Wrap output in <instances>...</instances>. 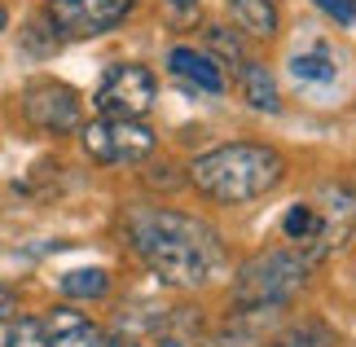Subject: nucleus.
Here are the masks:
<instances>
[{
    "instance_id": "1",
    "label": "nucleus",
    "mask_w": 356,
    "mask_h": 347,
    "mask_svg": "<svg viewBox=\"0 0 356 347\" xmlns=\"http://www.w3.org/2000/svg\"><path fill=\"white\" fill-rule=\"evenodd\" d=\"M132 251L172 290H198L225 268V246L211 225L172 207H132L123 220Z\"/></svg>"
},
{
    "instance_id": "2",
    "label": "nucleus",
    "mask_w": 356,
    "mask_h": 347,
    "mask_svg": "<svg viewBox=\"0 0 356 347\" xmlns=\"http://www.w3.org/2000/svg\"><path fill=\"white\" fill-rule=\"evenodd\" d=\"M282 176H286V159L255 141L216 145L189 163V185L220 207H242L264 198L268 189L282 185Z\"/></svg>"
},
{
    "instance_id": "3",
    "label": "nucleus",
    "mask_w": 356,
    "mask_h": 347,
    "mask_svg": "<svg viewBox=\"0 0 356 347\" xmlns=\"http://www.w3.org/2000/svg\"><path fill=\"white\" fill-rule=\"evenodd\" d=\"M312 259L304 251H259L234 277V303L242 312H268L295 303V295L308 282Z\"/></svg>"
},
{
    "instance_id": "4",
    "label": "nucleus",
    "mask_w": 356,
    "mask_h": 347,
    "mask_svg": "<svg viewBox=\"0 0 356 347\" xmlns=\"http://www.w3.org/2000/svg\"><path fill=\"white\" fill-rule=\"evenodd\" d=\"M84 136V154L92 163H102V168H132V163H141L154 154V132L145 128L141 119H92L79 128Z\"/></svg>"
},
{
    "instance_id": "5",
    "label": "nucleus",
    "mask_w": 356,
    "mask_h": 347,
    "mask_svg": "<svg viewBox=\"0 0 356 347\" xmlns=\"http://www.w3.org/2000/svg\"><path fill=\"white\" fill-rule=\"evenodd\" d=\"M22 115L35 132L49 136H71L84 128V106H79V92L62 79H35L22 92Z\"/></svg>"
},
{
    "instance_id": "6",
    "label": "nucleus",
    "mask_w": 356,
    "mask_h": 347,
    "mask_svg": "<svg viewBox=\"0 0 356 347\" xmlns=\"http://www.w3.org/2000/svg\"><path fill=\"white\" fill-rule=\"evenodd\" d=\"M154 97H159V84H154V71L141 62H119L111 66V71L102 75V84H97V110L102 115H111V119H141L149 106H154Z\"/></svg>"
},
{
    "instance_id": "7",
    "label": "nucleus",
    "mask_w": 356,
    "mask_h": 347,
    "mask_svg": "<svg viewBox=\"0 0 356 347\" xmlns=\"http://www.w3.org/2000/svg\"><path fill=\"white\" fill-rule=\"evenodd\" d=\"M136 0H49V26L58 40H88L119 26Z\"/></svg>"
},
{
    "instance_id": "8",
    "label": "nucleus",
    "mask_w": 356,
    "mask_h": 347,
    "mask_svg": "<svg viewBox=\"0 0 356 347\" xmlns=\"http://www.w3.org/2000/svg\"><path fill=\"white\" fill-rule=\"evenodd\" d=\"M40 325H44L49 347H106L102 325H92L79 308H49Z\"/></svg>"
},
{
    "instance_id": "9",
    "label": "nucleus",
    "mask_w": 356,
    "mask_h": 347,
    "mask_svg": "<svg viewBox=\"0 0 356 347\" xmlns=\"http://www.w3.org/2000/svg\"><path fill=\"white\" fill-rule=\"evenodd\" d=\"M168 71L176 79H185L189 88H202V92H225V75H220V62L202 49H172L168 53Z\"/></svg>"
},
{
    "instance_id": "10",
    "label": "nucleus",
    "mask_w": 356,
    "mask_h": 347,
    "mask_svg": "<svg viewBox=\"0 0 356 347\" xmlns=\"http://www.w3.org/2000/svg\"><path fill=\"white\" fill-rule=\"evenodd\" d=\"M159 347H198L202 343V316L198 308H163L149 325Z\"/></svg>"
},
{
    "instance_id": "11",
    "label": "nucleus",
    "mask_w": 356,
    "mask_h": 347,
    "mask_svg": "<svg viewBox=\"0 0 356 347\" xmlns=\"http://www.w3.org/2000/svg\"><path fill=\"white\" fill-rule=\"evenodd\" d=\"M238 88L246 97V106L259 110V115H277L282 110V97H277V79H273V71L264 62H251L246 58L238 66Z\"/></svg>"
},
{
    "instance_id": "12",
    "label": "nucleus",
    "mask_w": 356,
    "mask_h": 347,
    "mask_svg": "<svg viewBox=\"0 0 356 347\" xmlns=\"http://www.w3.org/2000/svg\"><path fill=\"white\" fill-rule=\"evenodd\" d=\"M291 75H295L304 88H330L334 79H339V58H334L330 49L295 53V58H291Z\"/></svg>"
},
{
    "instance_id": "13",
    "label": "nucleus",
    "mask_w": 356,
    "mask_h": 347,
    "mask_svg": "<svg viewBox=\"0 0 356 347\" xmlns=\"http://www.w3.org/2000/svg\"><path fill=\"white\" fill-rule=\"evenodd\" d=\"M229 13H234V22L242 26L246 35H277V9H273V0H229Z\"/></svg>"
},
{
    "instance_id": "14",
    "label": "nucleus",
    "mask_w": 356,
    "mask_h": 347,
    "mask_svg": "<svg viewBox=\"0 0 356 347\" xmlns=\"http://www.w3.org/2000/svg\"><path fill=\"white\" fill-rule=\"evenodd\" d=\"M58 286L66 299H106L111 295V273L106 268H71Z\"/></svg>"
},
{
    "instance_id": "15",
    "label": "nucleus",
    "mask_w": 356,
    "mask_h": 347,
    "mask_svg": "<svg viewBox=\"0 0 356 347\" xmlns=\"http://www.w3.org/2000/svg\"><path fill=\"white\" fill-rule=\"evenodd\" d=\"M273 347H334V330L325 321H317V316H304L291 330H282Z\"/></svg>"
},
{
    "instance_id": "16",
    "label": "nucleus",
    "mask_w": 356,
    "mask_h": 347,
    "mask_svg": "<svg viewBox=\"0 0 356 347\" xmlns=\"http://www.w3.org/2000/svg\"><path fill=\"white\" fill-rule=\"evenodd\" d=\"M207 49H211V53H220V58H225V62H234V66L246 62L242 35L234 31V26H207Z\"/></svg>"
},
{
    "instance_id": "17",
    "label": "nucleus",
    "mask_w": 356,
    "mask_h": 347,
    "mask_svg": "<svg viewBox=\"0 0 356 347\" xmlns=\"http://www.w3.org/2000/svg\"><path fill=\"white\" fill-rule=\"evenodd\" d=\"M0 347H49L44 325H40L35 316H22V321L9 325V334H5V343H0Z\"/></svg>"
},
{
    "instance_id": "18",
    "label": "nucleus",
    "mask_w": 356,
    "mask_h": 347,
    "mask_svg": "<svg viewBox=\"0 0 356 347\" xmlns=\"http://www.w3.org/2000/svg\"><path fill=\"white\" fill-rule=\"evenodd\" d=\"M198 347H264V339L255 334V330H246V325H234L229 321L225 330H216L211 339H202Z\"/></svg>"
},
{
    "instance_id": "19",
    "label": "nucleus",
    "mask_w": 356,
    "mask_h": 347,
    "mask_svg": "<svg viewBox=\"0 0 356 347\" xmlns=\"http://www.w3.org/2000/svg\"><path fill=\"white\" fill-rule=\"evenodd\" d=\"M312 5H317L325 18H334L339 26H356V5L352 0H312Z\"/></svg>"
},
{
    "instance_id": "20",
    "label": "nucleus",
    "mask_w": 356,
    "mask_h": 347,
    "mask_svg": "<svg viewBox=\"0 0 356 347\" xmlns=\"http://www.w3.org/2000/svg\"><path fill=\"white\" fill-rule=\"evenodd\" d=\"M13 308H18L13 290H5V286H0V321H9V316H13Z\"/></svg>"
},
{
    "instance_id": "21",
    "label": "nucleus",
    "mask_w": 356,
    "mask_h": 347,
    "mask_svg": "<svg viewBox=\"0 0 356 347\" xmlns=\"http://www.w3.org/2000/svg\"><path fill=\"white\" fill-rule=\"evenodd\" d=\"M106 347H141L136 339H106Z\"/></svg>"
},
{
    "instance_id": "22",
    "label": "nucleus",
    "mask_w": 356,
    "mask_h": 347,
    "mask_svg": "<svg viewBox=\"0 0 356 347\" xmlns=\"http://www.w3.org/2000/svg\"><path fill=\"white\" fill-rule=\"evenodd\" d=\"M5 26H9V13H5V5H0V31H5Z\"/></svg>"
},
{
    "instance_id": "23",
    "label": "nucleus",
    "mask_w": 356,
    "mask_h": 347,
    "mask_svg": "<svg viewBox=\"0 0 356 347\" xmlns=\"http://www.w3.org/2000/svg\"><path fill=\"white\" fill-rule=\"evenodd\" d=\"M172 5H176V9H189V5H194V0H172Z\"/></svg>"
},
{
    "instance_id": "24",
    "label": "nucleus",
    "mask_w": 356,
    "mask_h": 347,
    "mask_svg": "<svg viewBox=\"0 0 356 347\" xmlns=\"http://www.w3.org/2000/svg\"><path fill=\"white\" fill-rule=\"evenodd\" d=\"M352 5H356V0H352Z\"/></svg>"
}]
</instances>
